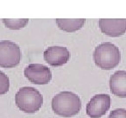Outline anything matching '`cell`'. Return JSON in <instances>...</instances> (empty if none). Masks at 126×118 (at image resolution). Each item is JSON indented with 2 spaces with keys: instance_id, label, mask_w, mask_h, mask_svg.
I'll return each mask as SVG.
<instances>
[{
  "instance_id": "cell-1",
  "label": "cell",
  "mask_w": 126,
  "mask_h": 118,
  "mask_svg": "<svg viewBox=\"0 0 126 118\" xmlns=\"http://www.w3.org/2000/svg\"><path fill=\"white\" fill-rule=\"evenodd\" d=\"M81 108V102L76 94L70 91H62L52 99V109L54 114L63 117L76 116Z\"/></svg>"
},
{
  "instance_id": "cell-2",
  "label": "cell",
  "mask_w": 126,
  "mask_h": 118,
  "mask_svg": "<svg viewBox=\"0 0 126 118\" xmlns=\"http://www.w3.org/2000/svg\"><path fill=\"white\" fill-rule=\"evenodd\" d=\"M94 64L102 70H111L121 61V52L116 45L103 42L94 48L93 53Z\"/></svg>"
},
{
  "instance_id": "cell-3",
  "label": "cell",
  "mask_w": 126,
  "mask_h": 118,
  "mask_svg": "<svg viewBox=\"0 0 126 118\" xmlns=\"http://www.w3.org/2000/svg\"><path fill=\"white\" fill-rule=\"evenodd\" d=\"M15 103L21 111L33 114L38 112L43 105V96L32 87H23L16 93Z\"/></svg>"
},
{
  "instance_id": "cell-4",
  "label": "cell",
  "mask_w": 126,
  "mask_h": 118,
  "mask_svg": "<svg viewBox=\"0 0 126 118\" xmlns=\"http://www.w3.org/2000/svg\"><path fill=\"white\" fill-rule=\"evenodd\" d=\"M21 60V50L18 44L10 40L0 41V67L12 68Z\"/></svg>"
},
{
  "instance_id": "cell-5",
  "label": "cell",
  "mask_w": 126,
  "mask_h": 118,
  "mask_svg": "<svg viewBox=\"0 0 126 118\" xmlns=\"http://www.w3.org/2000/svg\"><path fill=\"white\" fill-rule=\"evenodd\" d=\"M24 74L30 82L35 85H47L52 80V72L42 64H30L24 70Z\"/></svg>"
},
{
  "instance_id": "cell-6",
  "label": "cell",
  "mask_w": 126,
  "mask_h": 118,
  "mask_svg": "<svg viewBox=\"0 0 126 118\" xmlns=\"http://www.w3.org/2000/svg\"><path fill=\"white\" fill-rule=\"evenodd\" d=\"M111 99L109 94H95L89 100L86 106L87 115L91 118H100L107 113L110 108Z\"/></svg>"
},
{
  "instance_id": "cell-7",
  "label": "cell",
  "mask_w": 126,
  "mask_h": 118,
  "mask_svg": "<svg viewBox=\"0 0 126 118\" xmlns=\"http://www.w3.org/2000/svg\"><path fill=\"white\" fill-rule=\"evenodd\" d=\"M70 52L65 46H49L44 52V59L52 67H61L65 65L70 59Z\"/></svg>"
},
{
  "instance_id": "cell-8",
  "label": "cell",
  "mask_w": 126,
  "mask_h": 118,
  "mask_svg": "<svg viewBox=\"0 0 126 118\" xmlns=\"http://www.w3.org/2000/svg\"><path fill=\"white\" fill-rule=\"evenodd\" d=\"M99 28L102 33L110 37H119L126 32V19H105L98 21Z\"/></svg>"
},
{
  "instance_id": "cell-9",
  "label": "cell",
  "mask_w": 126,
  "mask_h": 118,
  "mask_svg": "<svg viewBox=\"0 0 126 118\" xmlns=\"http://www.w3.org/2000/svg\"><path fill=\"white\" fill-rule=\"evenodd\" d=\"M110 88L114 95L126 98V71H116L110 76Z\"/></svg>"
},
{
  "instance_id": "cell-10",
  "label": "cell",
  "mask_w": 126,
  "mask_h": 118,
  "mask_svg": "<svg viewBox=\"0 0 126 118\" xmlns=\"http://www.w3.org/2000/svg\"><path fill=\"white\" fill-rule=\"evenodd\" d=\"M58 27L61 31H67V32H75L78 30L81 29L82 26L86 23V19L84 18H79V19H62L58 18L55 20Z\"/></svg>"
},
{
  "instance_id": "cell-11",
  "label": "cell",
  "mask_w": 126,
  "mask_h": 118,
  "mask_svg": "<svg viewBox=\"0 0 126 118\" xmlns=\"http://www.w3.org/2000/svg\"><path fill=\"white\" fill-rule=\"evenodd\" d=\"M29 22L27 18H22V19H9V18H4L3 23L6 28L11 30H19L24 28Z\"/></svg>"
},
{
  "instance_id": "cell-12",
  "label": "cell",
  "mask_w": 126,
  "mask_h": 118,
  "mask_svg": "<svg viewBox=\"0 0 126 118\" xmlns=\"http://www.w3.org/2000/svg\"><path fill=\"white\" fill-rule=\"evenodd\" d=\"M10 88V80L9 77L2 71H0V95L4 94Z\"/></svg>"
},
{
  "instance_id": "cell-13",
  "label": "cell",
  "mask_w": 126,
  "mask_h": 118,
  "mask_svg": "<svg viewBox=\"0 0 126 118\" xmlns=\"http://www.w3.org/2000/svg\"><path fill=\"white\" fill-rule=\"evenodd\" d=\"M109 118H126L125 108H116L110 113Z\"/></svg>"
}]
</instances>
